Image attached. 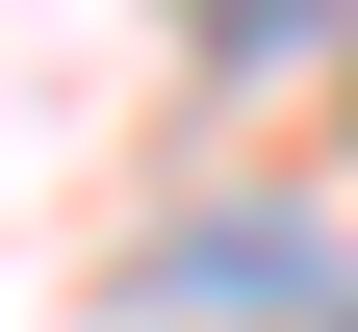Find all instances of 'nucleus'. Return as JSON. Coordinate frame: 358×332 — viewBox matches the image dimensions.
Instances as JSON below:
<instances>
[{
	"label": "nucleus",
	"mask_w": 358,
	"mask_h": 332,
	"mask_svg": "<svg viewBox=\"0 0 358 332\" xmlns=\"http://www.w3.org/2000/svg\"><path fill=\"white\" fill-rule=\"evenodd\" d=\"M154 281H179V307H256V332H358V281L307 256V230H179Z\"/></svg>",
	"instance_id": "f257e3e1"
}]
</instances>
